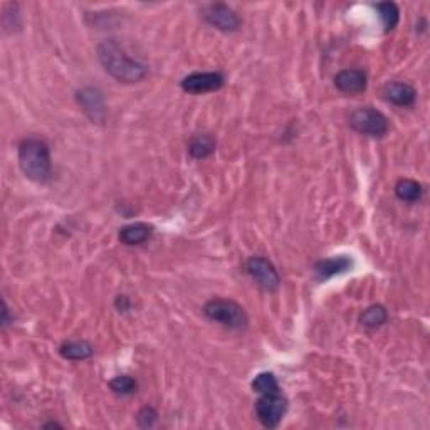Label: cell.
<instances>
[{"instance_id":"obj_15","label":"cell","mask_w":430,"mask_h":430,"mask_svg":"<svg viewBox=\"0 0 430 430\" xmlns=\"http://www.w3.org/2000/svg\"><path fill=\"white\" fill-rule=\"evenodd\" d=\"M59 353L66 360L79 361L93 355V347L88 342H79V339L78 342H66L59 348Z\"/></svg>"},{"instance_id":"obj_3","label":"cell","mask_w":430,"mask_h":430,"mask_svg":"<svg viewBox=\"0 0 430 430\" xmlns=\"http://www.w3.org/2000/svg\"><path fill=\"white\" fill-rule=\"evenodd\" d=\"M204 313L209 320L232 330H244L249 322L244 308L231 299H210L204 306Z\"/></svg>"},{"instance_id":"obj_8","label":"cell","mask_w":430,"mask_h":430,"mask_svg":"<svg viewBox=\"0 0 430 430\" xmlns=\"http://www.w3.org/2000/svg\"><path fill=\"white\" fill-rule=\"evenodd\" d=\"M223 86L221 73H194L182 81V89L190 94H204L217 91Z\"/></svg>"},{"instance_id":"obj_16","label":"cell","mask_w":430,"mask_h":430,"mask_svg":"<svg viewBox=\"0 0 430 430\" xmlns=\"http://www.w3.org/2000/svg\"><path fill=\"white\" fill-rule=\"evenodd\" d=\"M422 185L419 182L410 180V178H403L398 180L395 185V194L403 202H417L422 197Z\"/></svg>"},{"instance_id":"obj_18","label":"cell","mask_w":430,"mask_h":430,"mask_svg":"<svg viewBox=\"0 0 430 430\" xmlns=\"http://www.w3.org/2000/svg\"><path fill=\"white\" fill-rule=\"evenodd\" d=\"M376 11L380 13V19L383 22L385 30H392L395 29L398 21H400V12H398V7L393 2H383V4H376Z\"/></svg>"},{"instance_id":"obj_17","label":"cell","mask_w":430,"mask_h":430,"mask_svg":"<svg viewBox=\"0 0 430 430\" xmlns=\"http://www.w3.org/2000/svg\"><path fill=\"white\" fill-rule=\"evenodd\" d=\"M387 320H388L387 309L380 306V304H375V306L365 309L360 318L361 325L366 326V328H378V326H382L383 322H387Z\"/></svg>"},{"instance_id":"obj_2","label":"cell","mask_w":430,"mask_h":430,"mask_svg":"<svg viewBox=\"0 0 430 430\" xmlns=\"http://www.w3.org/2000/svg\"><path fill=\"white\" fill-rule=\"evenodd\" d=\"M19 167L29 180L44 183L51 178L49 146L37 138L24 140L19 146Z\"/></svg>"},{"instance_id":"obj_4","label":"cell","mask_w":430,"mask_h":430,"mask_svg":"<svg viewBox=\"0 0 430 430\" xmlns=\"http://www.w3.org/2000/svg\"><path fill=\"white\" fill-rule=\"evenodd\" d=\"M349 127L366 136H383L388 132V120L373 108H358L349 115Z\"/></svg>"},{"instance_id":"obj_10","label":"cell","mask_w":430,"mask_h":430,"mask_svg":"<svg viewBox=\"0 0 430 430\" xmlns=\"http://www.w3.org/2000/svg\"><path fill=\"white\" fill-rule=\"evenodd\" d=\"M335 84L342 93H363L366 89V74L361 69H343L336 74Z\"/></svg>"},{"instance_id":"obj_12","label":"cell","mask_w":430,"mask_h":430,"mask_svg":"<svg viewBox=\"0 0 430 430\" xmlns=\"http://www.w3.org/2000/svg\"><path fill=\"white\" fill-rule=\"evenodd\" d=\"M385 98L397 106H412L415 103V89L407 83H390L385 86Z\"/></svg>"},{"instance_id":"obj_7","label":"cell","mask_w":430,"mask_h":430,"mask_svg":"<svg viewBox=\"0 0 430 430\" xmlns=\"http://www.w3.org/2000/svg\"><path fill=\"white\" fill-rule=\"evenodd\" d=\"M249 276L266 291H276L281 284V277L277 274L276 267L264 257H250L245 264Z\"/></svg>"},{"instance_id":"obj_14","label":"cell","mask_w":430,"mask_h":430,"mask_svg":"<svg viewBox=\"0 0 430 430\" xmlns=\"http://www.w3.org/2000/svg\"><path fill=\"white\" fill-rule=\"evenodd\" d=\"M215 146H217V143L210 134H197L188 143V151H190V155L194 156L197 160L202 158H207L215 151Z\"/></svg>"},{"instance_id":"obj_11","label":"cell","mask_w":430,"mask_h":430,"mask_svg":"<svg viewBox=\"0 0 430 430\" xmlns=\"http://www.w3.org/2000/svg\"><path fill=\"white\" fill-rule=\"evenodd\" d=\"M351 267V259L347 257V255H338V257H330V259H322V261L316 262L315 272L318 276V279L326 281L330 277L342 274V272L348 271Z\"/></svg>"},{"instance_id":"obj_6","label":"cell","mask_w":430,"mask_h":430,"mask_svg":"<svg viewBox=\"0 0 430 430\" xmlns=\"http://www.w3.org/2000/svg\"><path fill=\"white\" fill-rule=\"evenodd\" d=\"M202 17L223 33H234L240 27L239 16L226 4H209L202 8Z\"/></svg>"},{"instance_id":"obj_5","label":"cell","mask_w":430,"mask_h":430,"mask_svg":"<svg viewBox=\"0 0 430 430\" xmlns=\"http://www.w3.org/2000/svg\"><path fill=\"white\" fill-rule=\"evenodd\" d=\"M286 412H288V400H286V397L281 395V392L261 395L257 403H255L257 419L267 429L277 427L281 420L284 419Z\"/></svg>"},{"instance_id":"obj_9","label":"cell","mask_w":430,"mask_h":430,"mask_svg":"<svg viewBox=\"0 0 430 430\" xmlns=\"http://www.w3.org/2000/svg\"><path fill=\"white\" fill-rule=\"evenodd\" d=\"M78 103L83 108L84 113L88 115L89 120L101 123L106 116V108H105V98L100 89L96 88H84L78 93Z\"/></svg>"},{"instance_id":"obj_1","label":"cell","mask_w":430,"mask_h":430,"mask_svg":"<svg viewBox=\"0 0 430 430\" xmlns=\"http://www.w3.org/2000/svg\"><path fill=\"white\" fill-rule=\"evenodd\" d=\"M98 59L105 67V71L120 83H138L145 79L148 74V66L140 59H134L124 51L118 40L110 39L98 46Z\"/></svg>"},{"instance_id":"obj_21","label":"cell","mask_w":430,"mask_h":430,"mask_svg":"<svg viewBox=\"0 0 430 430\" xmlns=\"http://www.w3.org/2000/svg\"><path fill=\"white\" fill-rule=\"evenodd\" d=\"M156 417H158L156 412L150 409V407H146V409H143L140 414H138V422H140L141 427H151V425L155 424Z\"/></svg>"},{"instance_id":"obj_13","label":"cell","mask_w":430,"mask_h":430,"mask_svg":"<svg viewBox=\"0 0 430 430\" xmlns=\"http://www.w3.org/2000/svg\"><path fill=\"white\" fill-rule=\"evenodd\" d=\"M151 234H153V227L148 226V223L138 222L121 228L120 240L127 245H138L150 239Z\"/></svg>"},{"instance_id":"obj_19","label":"cell","mask_w":430,"mask_h":430,"mask_svg":"<svg viewBox=\"0 0 430 430\" xmlns=\"http://www.w3.org/2000/svg\"><path fill=\"white\" fill-rule=\"evenodd\" d=\"M252 390L257 392L259 395H266V393H276L281 392L279 390V382L276 380V376L269 371H264V373H259L252 380Z\"/></svg>"},{"instance_id":"obj_20","label":"cell","mask_w":430,"mask_h":430,"mask_svg":"<svg viewBox=\"0 0 430 430\" xmlns=\"http://www.w3.org/2000/svg\"><path fill=\"white\" fill-rule=\"evenodd\" d=\"M110 388L118 395H129L136 392V382L128 375H120L110 382Z\"/></svg>"}]
</instances>
